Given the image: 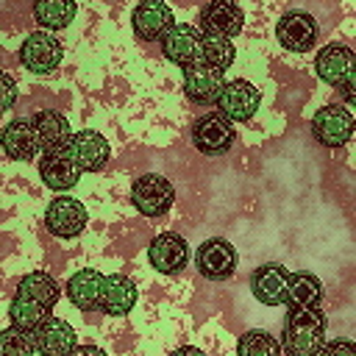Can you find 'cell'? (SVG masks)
Segmentation results:
<instances>
[{
  "mask_svg": "<svg viewBox=\"0 0 356 356\" xmlns=\"http://www.w3.org/2000/svg\"><path fill=\"white\" fill-rule=\"evenodd\" d=\"M175 22L172 17V8L161 0H142L134 6V14H131V28H134V36L142 39V42H156L164 36V31Z\"/></svg>",
  "mask_w": 356,
  "mask_h": 356,
  "instance_id": "d6986e66",
  "label": "cell"
},
{
  "mask_svg": "<svg viewBox=\"0 0 356 356\" xmlns=\"http://www.w3.org/2000/svg\"><path fill=\"white\" fill-rule=\"evenodd\" d=\"M78 14V6L72 0H36L33 3V19L39 25V31H64L72 25Z\"/></svg>",
  "mask_w": 356,
  "mask_h": 356,
  "instance_id": "484cf974",
  "label": "cell"
},
{
  "mask_svg": "<svg viewBox=\"0 0 356 356\" xmlns=\"http://www.w3.org/2000/svg\"><path fill=\"white\" fill-rule=\"evenodd\" d=\"M31 339H33V350L36 356H67L75 345H78V334L75 328L61 320V317H44L33 331H31Z\"/></svg>",
  "mask_w": 356,
  "mask_h": 356,
  "instance_id": "e0dca14e",
  "label": "cell"
},
{
  "mask_svg": "<svg viewBox=\"0 0 356 356\" xmlns=\"http://www.w3.org/2000/svg\"><path fill=\"white\" fill-rule=\"evenodd\" d=\"M200 42H203V33L192 22H172L159 39L164 58L178 64L181 70L200 61Z\"/></svg>",
  "mask_w": 356,
  "mask_h": 356,
  "instance_id": "30bf717a",
  "label": "cell"
},
{
  "mask_svg": "<svg viewBox=\"0 0 356 356\" xmlns=\"http://www.w3.org/2000/svg\"><path fill=\"white\" fill-rule=\"evenodd\" d=\"M58 298H61V284L50 273L33 270L22 275L8 303V325L31 334L44 317H50Z\"/></svg>",
  "mask_w": 356,
  "mask_h": 356,
  "instance_id": "6da1fadb",
  "label": "cell"
},
{
  "mask_svg": "<svg viewBox=\"0 0 356 356\" xmlns=\"http://www.w3.org/2000/svg\"><path fill=\"white\" fill-rule=\"evenodd\" d=\"M312 134L323 147H342L353 136V111L345 103H328L312 114Z\"/></svg>",
  "mask_w": 356,
  "mask_h": 356,
  "instance_id": "52a82bcc",
  "label": "cell"
},
{
  "mask_svg": "<svg viewBox=\"0 0 356 356\" xmlns=\"http://www.w3.org/2000/svg\"><path fill=\"white\" fill-rule=\"evenodd\" d=\"M289 270L278 261H264L250 273V292L261 306H284Z\"/></svg>",
  "mask_w": 356,
  "mask_h": 356,
  "instance_id": "ac0fdd59",
  "label": "cell"
},
{
  "mask_svg": "<svg viewBox=\"0 0 356 356\" xmlns=\"http://www.w3.org/2000/svg\"><path fill=\"white\" fill-rule=\"evenodd\" d=\"M236 58V47L231 44V39L225 36H214V33H203L200 42V61L209 64L217 72H225Z\"/></svg>",
  "mask_w": 356,
  "mask_h": 356,
  "instance_id": "4316f807",
  "label": "cell"
},
{
  "mask_svg": "<svg viewBox=\"0 0 356 356\" xmlns=\"http://www.w3.org/2000/svg\"><path fill=\"white\" fill-rule=\"evenodd\" d=\"M67 356H108L103 348H97V345H75Z\"/></svg>",
  "mask_w": 356,
  "mask_h": 356,
  "instance_id": "1f68e13d",
  "label": "cell"
},
{
  "mask_svg": "<svg viewBox=\"0 0 356 356\" xmlns=\"http://www.w3.org/2000/svg\"><path fill=\"white\" fill-rule=\"evenodd\" d=\"M225 78L222 72L211 70L209 64L197 61L192 67H184V95L186 100H192L195 106H211L222 89Z\"/></svg>",
  "mask_w": 356,
  "mask_h": 356,
  "instance_id": "ffe728a7",
  "label": "cell"
},
{
  "mask_svg": "<svg viewBox=\"0 0 356 356\" xmlns=\"http://www.w3.org/2000/svg\"><path fill=\"white\" fill-rule=\"evenodd\" d=\"M86 222H89V211L72 195H56L44 209V228L53 236L72 239L86 228Z\"/></svg>",
  "mask_w": 356,
  "mask_h": 356,
  "instance_id": "9c48e42d",
  "label": "cell"
},
{
  "mask_svg": "<svg viewBox=\"0 0 356 356\" xmlns=\"http://www.w3.org/2000/svg\"><path fill=\"white\" fill-rule=\"evenodd\" d=\"M242 28H245V11L234 0H211L200 8V19H197L200 33H214V36L234 39V36L242 33Z\"/></svg>",
  "mask_w": 356,
  "mask_h": 356,
  "instance_id": "4fadbf2b",
  "label": "cell"
},
{
  "mask_svg": "<svg viewBox=\"0 0 356 356\" xmlns=\"http://www.w3.org/2000/svg\"><path fill=\"white\" fill-rule=\"evenodd\" d=\"M147 261L161 275H175L189 261V245L175 231H161L147 245Z\"/></svg>",
  "mask_w": 356,
  "mask_h": 356,
  "instance_id": "5bb4252c",
  "label": "cell"
},
{
  "mask_svg": "<svg viewBox=\"0 0 356 356\" xmlns=\"http://www.w3.org/2000/svg\"><path fill=\"white\" fill-rule=\"evenodd\" d=\"M0 150L14 161H33L42 147H39V139H36L31 120L17 117V120L6 122L0 131Z\"/></svg>",
  "mask_w": 356,
  "mask_h": 356,
  "instance_id": "44dd1931",
  "label": "cell"
},
{
  "mask_svg": "<svg viewBox=\"0 0 356 356\" xmlns=\"http://www.w3.org/2000/svg\"><path fill=\"white\" fill-rule=\"evenodd\" d=\"M31 125L36 131V139H39V147L42 150H56V147H64L70 139H72V125L70 120L61 114V111H53V108H42L31 117Z\"/></svg>",
  "mask_w": 356,
  "mask_h": 356,
  "instance_id": "cb8c5ba5",
  "label": "cell"
},
{
  "mask_svg": "<svg viewBox=\"0 0 356 356\" xmlns=\"http://www.w3.org/2000/svg\"><path fill=\"white\" fill-rule=\"evenodd\" d=\"M0 356H36L33 339L28 331H19L14 325L0 331Z\"/></svg>",
  "mask_w": 356,
  "mask_h": 356,
  "instance_id": "f1b7e54d",
  "label": "cell"
},
{
  "mask_svg": "<svg viewBox=\"0 0 356 356\" xmlns=\"http://www.w3.org/2000/svg\"><path fill=\"white\" fill-rule=\"evenodd\" d=\"M131 203L145 217H161L175 203V186L159 172H145V175L134 178Z\"/></svg>",
  "mask_w": 356,
  "mask_h": 356,
  "instance_id": "277c9868",
  "label": "cell"
},
{
  "mask_svg": "<svg viewBox=\"0 0 356 356\" xmlns=\"http://www.w3.org/2000/svg\"><path fill=\"white\" fill-rule=\"evenodd\" d=\"M70 156L75 159V164L81 167V172H100L108 159H111V145L103 134H97L95 128H83L75 131L72 139L67 142Z\"/></svg>",
  "mask_w": 356,
  "mask_h": 356,
  "instance_id": "2e32d148",
  "label": "cell"
},
{
  "mask_svg": "<svg viewBox=\"0 0 356 356\" xmlns=\"http://www.w3.org/2000/svg\"><path fill=\"white\" fill-rule=\"evenodd\" d=\"M259 103H261V92L245 78L225 81L214 100L217 114H222L228 122H248L259 111Z\"/></svg>",
  "mask_w": 356,
  "mask_h": 356,
  "instance_id": "8992f818",
  "label": "cell"
},
{
  "mask_svg": "<svg viewBox=\"0 0 356 356\" xmlns=\"http://www.w3.org/2000/svg\"><path fill=\"white\" fill-rule=\"evenodd\" d=\"M103 278H106V275H103L100 270H92V267H83V270L72 273V275L67 278V286H64L70 303H72L75 309H81V312H95V309L100 306Z\"/></svg>",
  "mask_w": 356,
  "mask_h": 356,
  "instance_id": "603a6c76",
  "label": "cell"
},
{
  "mask_svg": "<svg viewBox=\"0 0 356 356\" xmlns=\"http://www.w3.org/2000/svg\"><path fill=\"white\" fill-rule=\"evenodd\" d=\"M17 56H19V64L28 72L50 75L61 64V58H64V44L53 33H47V31H33V33H28L22 39Z\"/></svg>",
  "mask_w": 356,
  "mask_h": 356,
  "instance_id": "5b68a950",
  "label": "cell"
},
{
  "mask_svg": "<svg viewBox=\"0 0 356 356\" xmlns=\"http://www.w3.org/2000/svg\"><path fill=\"white\" fill-rule=\"evenodd\" d=\"M281 353L284 356H317L325 345V314L320 306L289 309L281 331Z\"/></svg>",
  "mask_w": 356,
  "mask_h": 356,
  "instance_id": "7a4b0ae2",
  "label": "cell"
},
{
  "mask_svg": "<svg viewBox=\"0 0 356 356\" xmlns=\"http://www.w3.org/2000/svg\"><path fill=\"white\" fill-rule=\"evenodd\" d=\"M17 95H19V89H17L14 75H11V72H6V70H0V111L14 108Z\"/></svg>",
  "mask_w": 356,
  "mask_h": 356,
  "instance_id": "f546056e",
  "label": "cell"
},
{
  "mask_svg": "<svg viewBox=\"0 0 356 356\" xmlns=\"http://www.w3.org/2000/svg\"><path fill=\"white\" fill-rule=\"evenodd\" d=\"M317 356H356V345L348 337H337V339L325 342Z\"/></svg>",
  "mask_w": 356,
  "mask_h": 356,
  "instance_id": "4dcf8cb0",
  "label": "cell"
},
{
  "mask_svg": "<svg viewBox=\"0 0 356 356\" xmlns=\"http://www.w3.org/2000/svg\"><path fill=\"white\" fill-rule=\"evenodd\" d=\"M236 356H281V345L264 328H250L236 339Z\"/></svg>",
  "mask_w": 356,
  "mask_h": 356,
  "instance_id": "83f0119b",
  "label": "cell"
},
{
  "mask_svg": "<svg viewBox=\"0 0 356 356\" xmlns=\"http://www.w3.org/2000/svg\"><path fill=\"white\" fill-rule=\"evenodd\" d=\"M195 267L209 281H228L236 270V248L222 236H211L197 245Z\"/></svg>",
  "mask_w": 356,
  "mask_h": 356,
  "instance_id": "8fae6325",
  "label": "cell"
},
{
  "mask_svg": "<svg viewBox=\"0 0 356 356\" xmlns=\"http://www.w3.org/2000/svg\"><path fill=\"white\" fill-rule=\"evenodd\" d=\"M170 356H206L200 348H195V345H181V348H175Z\"/></svg>",
  "mask_w": 356,
  "mask_h": 356,
  "instance_id": "d6a6232c",
  "label": "cell"
},
{
  "mask_svg": "<svg viewBox=\"0 0 356 356\" xmlns=\"http://www.w3.org/2000/svg\"><path fill=\"white\" fill-rule=\"evenodd\" d=\"M275 39L289 53H309L317 42V19L309 11L292 8L275 22Z\"/></svg>",
  "mask_w": 356,
  "mask_h": 356,
  "instance_id": "7c38bea8",
  "label": "cell"
},
{
  "mask_svg": "<svg viewBox=\"0 0 356 356\" xmlns=\"http://www.w3.org/2000/svg\"><path fill=\"white\" fill-rule=\"evenodd\" d=\"M234 139H236L234 122H228L217 111H206V114H200L192 122V145L203 156H222V153H228Z\"/></svg>",
  "mask_w": 356,
  "mask_h": 356,
  "instance_id": "ba28073f",
  "label": "cell"
},
{
  "mask_svg": "<svg viewBox=\"0 0 356 356\" xmlns=\"http://www.w3.org/2000/svg\"><path fill=\"white\" fill-rule=\"evenodd\" d=\"M39 175H42V184L58 195H64L67 189H72L78 181H81V167L75 164V159L70 156L67 145L64 147H56V150H42V159H39Z\"/></svg>",
  "mask_w": 356,
  "mask_h": 356,
  "instance_id": "9a60e30c",
  "label": "cell"
},
{
  "mask_svg": "<svg viewBox=\"0 0 356 356\" xmlns=\"http://www.w3.org/2000/svg\"><path fill=\"white\" fill-rule=\"evenodd\" d=\"M139 298L136 284L125 275V273H111L103 278V292H100V312L111 314V317H125L128 312H134Z\"/></svg>",
  "mask_w": 356,
  "mask_h": 356,
  "instance_id": "7402d4cb",
  "label": "cell"
},
{
  "mask_svg": "<svg viewBox=\"0 0 356 356\" xmlns=\"http://www.w3.org/2000/svg\"><path fill=\"white\" fill-rule=\"evenodd\" d=\"M314 72L323 83L334 86L342 92L345 97V106L353 103V72H356V53L342 44V42H331V44H323L314 56Z\"/></svg>",
  "mask_w": 356,
  "mask_h": 356,
  "instance_id": "3957f363",
  "label": "cell"
},
{
  "mask_svg": "<svg viewBox=\"0 0 356 356\" xmlns=\"http://www.w3.org/2000/svg\"><path fill=\"white\" fill-rule=\"evenodd\" d=\"M323 300V281L309 273V270H298L289 273V286H286V312L289 309H309V306H320Z\"/></svg>",
  "mask_w": 356,
  "mask_h": 356,
  "instance_id": "d4e9b609",
  "label": "cell"
}]
</instances>
